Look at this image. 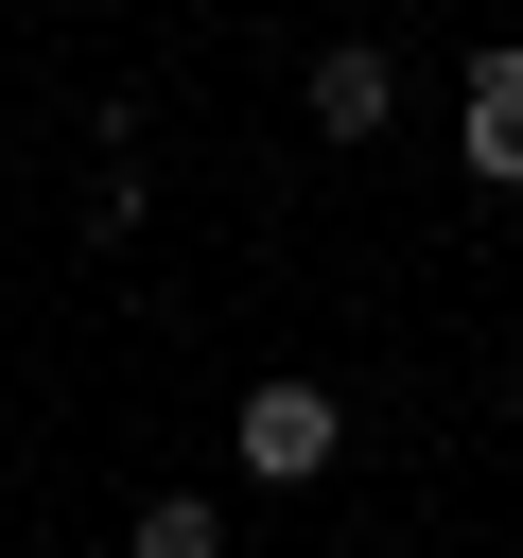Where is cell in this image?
Masks as SVG:
<instances>
[{"label": "cell", "instance_id": "2", "mask_svg": "<svg viewBox=\"0 0 523 558\" xmlns=\"http://www.w3.org/2000/svg\"><path fill=\"white\" fill-rule=\"evenodd\" d=\"M453 157L488 192H523V52H471V105H453Z\"/></svg>", "mask_w": 523, "mask_h": 558}, {"label": "cell", "instance_id": "4", "mask_svg": "<svg viewBox=\"0 0 523 558\" xmlns=\"http://www.w3.org/2000/svg\"><path fill=\"white\" fill-rule=\"evenodd\" d=\"M122 558H227V523H209V506H192V488H157V506H139V541H122Z\"/></svg>", "mask_w": 523, "mask_h": 558}, {"label": "cell", "instance_id": "1", "mask_svg": "<svg viewBox=\"0 0 523 558\" xmlns=\"http://www.w3.org/2000/svg\"><path fill=\"white\" fill-rule=\"evenodd\" d=\"M331 436H349V401H331V384H244V471H262V488H314V471H331Z\"/></svg>", "mask_w": 523, "mask_h": 558}, {"label": "cell", "instance_id": "3", "mask_svg": "<svg viewBox=\"0 0 523 558\" xmlns=\"http://www.w3.org/2000/svg\"><path fill=\"white\" fill-rule=\"evenodd\" d=\"M384 105H401V70H384V52H314V122H331V140H366Z\"/></svg>", "mask_w": 523, "mask_h": 558}]
</instances>
